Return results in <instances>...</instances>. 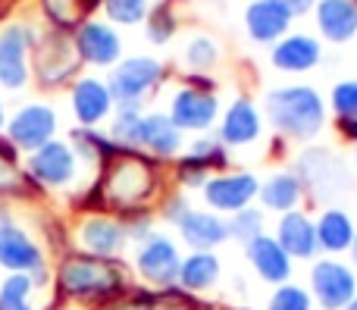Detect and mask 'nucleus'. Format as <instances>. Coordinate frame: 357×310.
Returning a JSON list of instances; mask_svg holds the SVG:
<instances>
[{
    "mask_svg": "<svg viewBox=\"0 0 357 310\" xmlns=\"http://www.w3.org/2000/svg\"><path fill=\"white\" fill-rule=\"evenodd\" d=\"M50 132H54V113L47 107H29L13 123V138L22 148H44Z\"/></svg>",
    "mask_w": 357,
    "mask_h": 310,
    "instance_id": "obj_25",
    "label": "nucleus"
},
{
    "mask_svg": "<svg viewBox=\"0 0 357 310\" xmlns=\"http://www.w3.org/2000/svg\"><path fill=\"white\" fill-rule=\"evenodd\" d=\"M178 267H182V251H178V245L169 235H163V232H154L151 238H144V242L138 245L135 270L148 286L160 288V292L176 288Z\"/></svg>",
    "mask_w": 357,
    "mask_h": 310,
    "instance_id": "obj_7",
    "label": "nucleus"
},
{
    "mask_svg": "<svg viewBox=\"0 0 357 310\" xmlns=\"http://www.w3.org/2000/svg\"><path fill=\"white\" fill-rule=\"evenodd\" d=\"M35 173L38 179L50 182V185H60L69 182L75 173V154L60 141H47L41 150L35 154Z\"/></svg>",
    "mask_w": 357,
    "mask_h": 310,
    "instance_id": "obj_24",
    "label": "nucleus"
},
{
    "mask_svg": "<svg viewBox=\"0 0 357 310\" xmlns=\"http://www.w3.org/2000/svg\"><path fill=\"white\" fill-rule=\"evenodd\" d=\"M75 6H79L82 13H91V10H98V6H104V0H75Z\"/></svg>",
    "mask_w": 357,
    "mask_h": 310,
    "instance_id": "obj_41",
    "label": "nucleus"
},
{
    "mask_svg": "<svg viewBox=\"0 0 357 310\" xmlns=\"http://www.w3.org/2000/svg\"><path fill=\"white\" fill-rule=\"evenodd\" d=\"M264 310H317V304H314V298H310L307 286L285 282V286H276L270 292Z\"/></svg>",
    "mask_w": 357,
    "mask_h": 310,
    "instance_id": "obj_30",
    "label": "nucleus"
},
{
    "mask_svg": "<svg viewBox=\"0 0 357 310\" xmlns=\"http://www.w3.org/2000/svg\"><path fill=\"white\" fill-rule=\"evenodd\" d=\"M307 279V292L320 310H345L357 295V273L342 257H317Z\"/></svg>",
    "mask_w": 357,
    "mask_h": 310,
    "instance_id": "obj_4",
    "label": "nucleus"
},
{
    "mask_svg": "<svg viewBox=\"0 0 357 310\" xmlns=\"http://www.w3.org/2000/svg\"><path fill=\"white\" fill-rule=\"evenodd\" d=\"M348 257H351V261H348V263H351V270H354V273H357V238H354L351 251H348Z\"/></svg>",
    "mask_w": 357,
    "mask_h": 310,
    "instance_id": "obj_42",
    "label": "nucleus"
},
{
    "mask_svg": "<svg viewBox=\"0 0 357 310\" xmlns=\"http://www.w3.org/2000/svg\"><path fill=\"white\" fill-rule=\"evenodd\" d=\"M0 310H29L22 304V298H0Z\"/></svg>",
    "mask_w": 357,
    "mask_h": 310,
    "instance_id": "obj_40",
    "label": "nucleus"
},
{
    "mask_svg": "<svg viewBox=\"0 0 357 310\" xmlns=\"http://www.w3.org/2000/svg\"><path fill=\"white\" fill-rule=\"evenodd\" d=\"M63 288L79 298H94V301H110L126 292V276L113 261H100V257H73L63 263Z\"/></svg>",
    "mask_w": 357,
    "mask_h": 310,
    "instance_id": "obj_3",
    "label": "nucleus"
},
{
    "mask_svg": "<svg viewBox=\"0 0 357 310\" xmlns=\"http://www.w3.org/2000/svg\"><path fill=\"white\" fill-rule=\"evenodd\" d=\"M188 310H213V307H207V304H195V301H191V307Z\"/></svg>",
    "mask_w": 357,
    "mask_h": 310,
    "instance_id": "obj_43",
    "label": "nucleus"
},
{
    "mask_svg": "<svg viewBox=\"0 0 357 310\" xmlns=\"http://www.w3.org/2000/svg\"><path fill=\"white\" fill-rule=\"evenodd\" d=\"M304 201H307V192H304V182L295 169H276L270 173L264 182H260V192H257V207L264 213H291V210H301Z\"/></svg>",
    "mask_w": 357,
    "mask_h": 310,
    "instance_id": "obj_16",
    "label": "nucleus"
},
{
    "mask_svg": "<svg viewBox=\"0 0 357 310\" xmlns=\"http://www.w3.org/2000/svg\"><path fill=\"white\" fill-rule=\"evenodd\" d=\"M326 100L314 85H279L264 98V116L282 138L314 141L326 129Z\"/></svg>",
    "mask_w": 357,
    "mask_h": 310,
    "instance_id": "obj_1",
    "label": "nucleus"
},
{
    "mask_svg": "<svg viewBox=\"0 0 357 310\" xmlns=\"http://www.w3.org/2000/svg\"><path fill=\"white\" fill-rule=\"evenodd\" d=\"M345 310H357V295H354V301H351V304H348Z\"/></svg>",
    "mask_w": 357,
    "mask_h": 310,
    "instance_id": "obj_44",
    "label": "nucleus"
},
{
    "mask_svg": "<svg viewBox=\"0 0 357 310\" xmlns=\"http://www.w3.org/2000/svg\"><path fill=\"white\" fill-rule=\"evenodd\" d=\"M178 238L185 242V248L191 251H216L220 245L229 242V223L226 217L207 210V207H188L176 223Z\"/></svg>",
    "mask_w": 357,
    "mask_h": 310,
    "instance_id": "obj_13",
    "label": "nucleus"
},
{
    "mask_svg": "<svg viewBox=\"0 0 357 310\" xmlns=\"http://www.w3.org/2000/svg\"><path fill=\"white\" fill-rule=\"evenodd\" d=\"M291 16L279 0H251L245 10V31L254 44H264V47H273L276 41H282L291 31Z\"/></svg>",
    "mask_w": 357,
    "mask_h": 310,
    "instance_id": "obj_15",
    "label": "nucleus"
},
{
    "mask_svg": "<svg viewBox=\"0 0 357 310\" xmlns=\"http://www.w3.org/2000/svg\"><path fill=\"white\" fill-rule=\"evenodd\" d=\"M104 10L116 25H135L151 13L148 0H104Z\"/></svg>",
    "mask_w": 357,
    "mask_h": 310,
    "instance_id": "obj_34",
    "label": "nucleus"
},
{
    "mask_svg": "<svg viewBox=\"0 0 357 310\" xmlns=\"http://www.w3.org/2000/svg\"><path fill=\"white\" fill-rule=\"evenodd\" d=\"M279 3H282L291 16H304V13H314L317 0H279Z\"/></svg>",
    "mask_w": 357,
    "mask_h": 310,
    "instance_id": "obj_38",
    "label": "nucleus"
},
{
    "mask_svg": "<svg viewBox=\"0 0 357 310\" xmlns=\"http://www.w3.org/2000/svg\"><path fill=\"white\" fill-rule=\"evenodd\" d=\"M75 50L82 60L94 63V66H110L123 54V41L110 22H85L75 35Z\"/></svg>",
    "mask_w": 357,
    "mask_h": 310,
    "instance_id": "obj_20",
    "label": "nucleus"
},
{
    "mask_svg": "<svg viewBox=\"0 0 357 310\" xmlns=\"http://www.w3.org/2000/svg\"><path fill=\"white\" fill-rule=\"evenodd\" d=\"M326 107L335 113V119H357V79H345L333 85Z\"/></svg>",
    "mask_w": 357,
    "mask_h": 310,
    "instance_id": "obj_32",
    "label": "nucleus"
},
{
    "mask_svg": "<svg viewBox=\"0 0 357 310\" xmlns=\"http://www.w3.org/2000/svg\"><path fill=\"white\" fill-rule=\"evenodd\" d=\"M273 238L282 245V251L291 257V261H307L314 263L320 257V245H317V223L307 210H291L276 217V226H273Z\"/></svg>",
    "mask_w": 357,
    "mask_h": 310,
    "instance_id": "obj_11",
    "label": "nucleus"
},
{
    "mask_svg": "<svg viewBox=\"0 0 357 310\" xmlns=\"http://www.w3.org/2000/svg\"><path fill=\"white\" fill-rule=\"evenodd\" d=\"M260 179L248 169H226L207 179V185L201 188L207 210L220 213V217H232V213L245 210V207L257 204Z\"/></svg>",
    "mask_w": 357,
    "mask_h": 310,
    "instance_id": "obj_6",
    "label": "nucleus"
},
{
    "mask_svg": "<svg viewBox=\"0 0 357 310\" xmlns=\"http://www.w3.org/2000/svg\"><path fill=\"white\" fill-rule=\"evenodd\" d=\"M270 63L279 72L289 75L310 72L323 63V41L317 35H307V31H289L282 41L270 47Z\"/></svg>",
    "mask_w": 357,
    "mask_h": 310,
    "instance_id": "obj_14",
    "label": "nucleus"
},
{
    "mask_svg": "<svg viewBox=\"0 0 357 310\" xmlns=\"http://www.w3.org/2000/svg\"><path fill=\"white\" fill-rule=\"evenodd\" d=\"M107 310H154V298H132V301H123V304H113Z\"/></svg>",
    "mask_w": 357,
    "mask_h": 310,
    "instance_id": "obj_39",
    "label": "nucleus"
},
{
    "mask_svg": "<svg viewBox=\"0 0 357 310\" xmlns=\"http://www.w3.org/2000/svg\"><path fill=\"white\" fill-rule=\"evenodd\" d=\"M317 223V245H320V257H342L351 251L357 238V226L351 213L342 207L329 204L314 217Z\"/></svg>",
    "mask_w": 357,
    "mask_h": 310,
    "instance_id": "obj_17",
    "label": "nucleus"
},
{
    "mask_svg": "<svg viewBox=\"0 0 357 310\" xmlns=\"http://www.w3.org/2000/svg\"><path fill=\"white\" fill-rule=\"evenodd\" d=\"M216 138H220L226 148H248L264 135V116H260L257 104H254L248 94L235 98L232 104L222 110V119L216 123Z\"/></svg>",
    "mask_w": 357,
    "mask_h": 310,
    "instance_id": "obj_10",
    "label": "nucleus"
},
{
    "mask_svg": "<svg viewBox=\"0 0 357 310\" xmlns=\"http://www.w3.org/2000/svg\"><path fill=\"white\" fill-rule=\"evenodd\" d=\"M73 107H75L79 123L98 125L113 107L110 88H107L104 82H98V79H82L79 85H75V91H73Z\"/></svg>",
    "mask_w": 357,
    "mask_h": 310,
    "instance_id": "obj_23",
    "label": "nucleus"
},
{
    "mask_svg": "<svg viewBox=\"0 0 357 310\" xmlns=\"http://www.w3.org/2000/svg\"><path fill=\"white\" fill-rule=\"evenodd\" d=\"M245 261L251 267V273L273 288L291 282V273H295V261L282 251V245L273 238V232H266V235L245 245Z\"/></svg>",
    "mask_w": 357,
    "mask_h": 310,
    "instance_id": "obj_12",
    "label": "nucleus"
},
{
    "mask_svg": "<svg viewBox=\"0 0 357 310\" xmlns=\"http://www.w3.org/2000/svg\"><path fill=\"white\" fill-rule=\"evenodd\" d=\"M129 235H126L123 219L113 217H91L85 226H82V245L91 257H100V261H113L119 251L126 248Z\"/></svg>",
    "mask_w": 357,
    "mask_h": 310,
    "instance_id": "obj_21",
    "label": "nucleus"
},
{
    "mask_svg": "<svg viewBox=\"0 0 357 310\" xmlns=\"http://www.w3.org/2000/svg\"><path fill=\"white\" fill-rule=\"evenodd\" d=\"M188 154L197 157L201 163H207L213 173H226V166H229V148H226V144H222L216 135L197 138V141L188 148Z\"/></svg>",
    "mask_w": 357,
    "mask_h": 310,
    "instance_id": "obj_31",
    "label": "nucleus"
},
{
    "mask_svg": "<svg viewBox=\"0 0 357 310\" xmlns=\"http://www.w3.org/2000/svg\"><path fill=\"white\" fill-rule=\"evenodd\" d=\"M0 119H3V113H0Z\"/></svg>",
    "mask_w": 357,
    "mask_h": 310,
    "instance_id": "obj_46",
    "label": "nucleus"
},
{
    "mask_svg": "<svg viewBox=\"0 0 357 310\" xmlns=\"http://www.w3.org/2000/svg\"><path fill=\"white\" fill-rule=\"evenodd\" d=\"M354 163H357V144H354Z\"/></svg>",
    "mask_w": 357,
    "mask_h": 310,
    "instance_id": "obj_45",
    "label": "nucleus"
},
{
    "mask_svg": "<svg viewBox=\"0 0 357 310\" xmlns=\"http://www.w3.org/2000/svg\"><path fill=\"white\" fill-rule=\"evenodd\" d=\"M173 31H176V16L167 3L148 13V38L154 44H167L173 38Z\"/></svg>",
    "mask_w": 357,
    "mask_h": 310,
    "instance_id": "obj_35",
    "label": "nucleus"
},
{
    "mask_svg": "<svg viewBox=\"0 0 357 310\" xmlns=\"http://www.w3.org/2000/svg\"><path fill=\"white\" fill-rule=\"evenodd\" d=\"M0 261H3L6 267L25 270V267H38L41 254H38V248L19 229H3L0 232Z\"/></svg>",
    "mask_w": 357,
    "mask_h": 310,
    "instance_id": "obj_27",
    "label": "nucleus"
},
{
    "mask_svg": "<svg viewBox=\"0 0 357 310\" xmlns=\"http://www.w3.org/2000/svg\"><path fill=\"white\" fill-rule=\"evenodd\" d=\"M163 72L167 69L154 56H129V60H123L113 69L110 82H107L113 104H119V110H138L144 94L154 91L163 82Z\"/></svg>",
    "mask_w": 357,
    "mask_h": 310,
    "instance_id": "obj_5",
    "label": "nucleus"
},
{
    "mask_svg": "<svg viewBox=\"0 0 357 310\" xmlns=\"http://www.w3.org/2000/svg\"><path fill=\"white\" fill-rule=\"evenodd\" d=\"M222 50H220V41L210 35H195L188 41V47H185V66L191 69V72H207V69H213L216 63H220Z\"/></svg>",
    "mask_w": 357,
    "mask_h": 310,
    "instance_id": "obj_29",
    "label": "nucleus"
},
{
    "mask_svg": "<svg viewBox=\"0 0 357 310\" xmlns=\"http://www.w3.org/2000/svg\"><path fill=\"white\" fill-rule=\"evenodd\" d=\"M157 188H160V173L138 150H119V154H113L107 160L104 198L107 204L119 207L123 213L144 210L148 201L157 194Z\"/></svg>",
    "mask_w": 357,
    "mask_h": 310,
    "instance_id": "obj_2",
    "label": "nucleus"
},
{
    "mask_svg": "<svg viewBox=\"0 0 357 310\" xmlns=\"http://www.w3.org/2000/svg\"><path fill=\"white\" fill-rule=\"evenodd\" d=\"M220 98L213 91H201V88H178L173 94V104H169L167 116L178 125V132H210L220 119Z\"/></svg>",
    "mask_w": 357,
    "mask_h": 310,
    "instance_id": "obj_9",
    "label": "nucleus"
},
{
    "mask_svg": "<svg viewBox=\"0 0 357 310\" xmlns=\"http://www.w3.org/2000/svg\"><path fill=\"white\" fill-rule=\"evenodd\" d=\"M210 176H216V173L207 166V163L197 160V157H191V154L178 157V163H176V182L182 188H204Z\"/></svg>",
    "mask_w": 357,
    "mask_h": 310,
    "instance_id": "obj_33",
    "label": "nucleus"
},
{
    "mask_svg": "<svg viewBox=\"0 0 357 310\" xmlns=\"http://www.w3.org/2000/svg\"><path fill=\"white\" fill-rule=\"evenodd\" d=\"M317 38L329 44H348L357 38V0H317Z\"/></svg>",
    "mask_w": 357,
    "mask_h": 310,
    "instance_id": "obj_18",
    "label": "nucleus"
},
{
    "mask_svg": "<svg viewBox=\"0 0 357 310\" xmlns=\"http://www.w3.org/2000/svg\"><path fill=\"white\" fill-rule=\"evenodd\" d=\"M25 31L19 25L0 35V82L3 85H22L25 79Z\"/></svg>",
    "mask_w": 357,
    "mask_h": 310,
    "instance_id": "obj_26",
    "label": "nucleus"
},
{
    "mask_svg": "<svg viewBox=\"0 0 357 310\" xmlns=\"http://www.w3.org/2000/svg\"><path fill=\"white\" fill-rule=\"evenodd\" d=\"M188 207H191V204H188V198H182V194H173V198L167 201V207H163V217H167L169 223L176 226V223H178V217H182V213L188 210Z\"/></svg>",
    "mask_w": 357,
    "mask_h": 310,
    "instance_id": "obj_36",
    "label": "nucleus"
},
{
    "mask_svg": "<svg viewBox=\"0 0 357 310\" xmlns=\"http://www.w3.org/2000/svg\"><path fill=\"white\" fill-rule=\"evenodd\" d=\"M335 132L342 141L357 144V119H335Z\"/></svg>",
    "mask_w": 357,
    "mask_h": 310,
    "instance_id": "obj_37",
    "label": "nucleus"
},
{
    "mask_svg": "<svg viewBox=\"0 0 357 310\" xmlns=\"http://www.w3.org/2000/svg\"><path fill=\"white\" fill-rule=\"evenodd\" d=\"M138 148H144L157 160H169V157H178V150H182V132L167 113H148L142 119Z\"/></svg>",
    "mask_w": 357,
    "mask_h": 310,
    "instance_id": "obj_22",
    "label": "nucleus"
},
{
    "mask_svg": "<svg viewBox=\"0 0 357 310\" xmlns=\"http://www.w3.org/2000/svg\"><path fill=\"white\" fill-rule=\"evenodd\" d=\"M226 223H229V242H238L241 248H245L248 242H254V238L266 235V213L260 210L257 204L226 217Z\"/></svg>",
    "mask_w": 357,
    "mask_h": 310,
    "instance_id": "obj_28",
    "label": "nucleus"
},
{
    "mask_svg": "<svg viewBox=\"0 0 357 310\" xmlns=\"http://www.w3.org/2000/svg\"><path fill=\"white\" fill-rule=\"evenodd\" d=\"M295 173L301 176L304 192L323 194V198H333V194L345 192V188L351 185V173H348V166L342 163V157H335L333 150H326V148L304 150Z\"/></svg>",
    "mask_w": 357,
    "mask_h": 310,
    "instance_id": "obj_8",
    "label": "nucleus"
},
{
    "mask_svg": "<svg viewBox=\"0 0 357 310\" xmlns=\"http://www.w3.org/2000/svg\"><path fill=\"white\" fill-rule=\"evenodd\" d=\"M222 279V261L216 251H188L182 254L176 288L185 295H204Z\"/></svg>",
    "mask_w": 357,
    "mask_h": 310,
    "instance_id": "obj_19",
    "label": "nucleus"
}]
</instances>
